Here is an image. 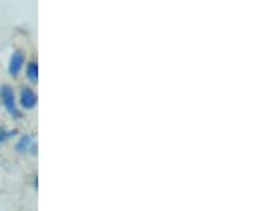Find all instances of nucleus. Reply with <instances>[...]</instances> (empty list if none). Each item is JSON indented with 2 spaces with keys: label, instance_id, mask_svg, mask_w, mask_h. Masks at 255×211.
Segmentation results:
<instances>
[{
  "label": "nucleus",
  "instance_id": "1",
  "mask_svg": "<svg viewBox=\"0 0 255 211\" xmlns=\"http://www.w3.org/2000/svg\"><path fill=\"white\" fill-rule=\"evenodd\" d=\"M0 101L14 119L21 118V112H20V109L17 108V104H16L14 91L10 88L9 85H1V88H0Z\"/></svg>",
  "mask_w": 255,
  "mask_h": 211
},
{
  "label": "nucleus",
  "instance_id": "2",
  "mask_svg": "<svg viewBox=\"0 0 255 211\" xmlns=\"http://www.w3.org/2000/svg\"><path fill=\"white\" fill-rule=\"evenodd\" d=\"M20 105H21L23 109H34L37 105L36 92L33 91L31 88H28V87H23L20 90Z\"/></svg>",
  "mask_w": 255,
  "mask_h": 211
},
{
  "label": "nucleus",
  "instance_id": "3",
  "mask_svg": "<svg viewBox=\"0 0 255 211\" xmlns=\"http://www.w3.org/2000/svg\"><path fill=\"white\" fill-rule=\"evenodd\" d=\"M16 150L20 153H30V155H36L37 145L30 135H23L18 139L16 143Z\"/></svg>",
  "mask_w": 255,
  "mask_h": 211
},
{
  "label": "nucleus",
  "instance_id": "4",
  "mask_svg": "<svg viewBox=\"0 0 255 211\" xmlns=\"http://www.w3.org/2000/svg\"><path fill=\"white\" fill-rule=\"evenodd\" d=\"M24 54L17 50V51H14L11 57H10V61H9V74L11 77H17L18 73L21 71V68H23V64H24Z\"/></svg>",
  "mask_w": 255,
  "mask_h": 211
},
{
  "label": "nucleus",
  "instance_id": "5",
  "mask_svg": "<svg viewBox=\"0 0 255 211\" xmlns=\"http://www.w3.org/2000/svg\"><path fill=\"white\" fill-rule=\"evenodd\" d=\"M26 75H27L28 81L31 83H37L38 80V65L36 61H30L26 67Z\"/></svg>",
  "mask_w": 255,
  "mask_h": 211
},
{
  "label": "nucleus",
  "instance_id": "6",
  "mask_svg": "<svg viewBox=\"0 0 255 211\" xmlns=\"http://www.w3.org/2000/svg\"><path fill=\"white\" fill-rule=\"evenodd\" d=\"M17 130L13 129H0V145H4L6 142H9L13 136H16Z\"/></svg>",
  "mask_w": 255,
  "mask_h": 211
}]
</instances>
